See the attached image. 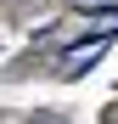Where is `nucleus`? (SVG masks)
I'll return each mask as SVG.
<instances>
[{"mask_svg": "<svg viewBox=\"0 0 118 124\" xmlns=\"http://www.w3.org/2000/svg\"><path fill=\"white\" fill-rule=\"evenodd\" d=\"M107 39H112V34H96L90 45H73V51H62V56H56V73H62V79H73V73L96 68V62L107 56Z\"/></svg>", "mask_w": 118, "mask_h": 124, "instance_id": "f257e3e1", "label": "nucleus"}]
</instances>
